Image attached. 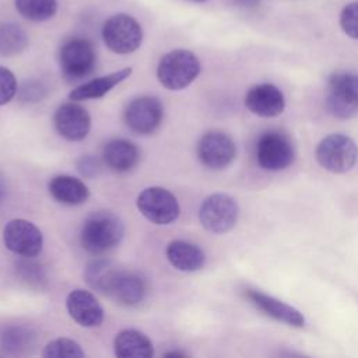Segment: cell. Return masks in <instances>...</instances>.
I'll use <instances>...</instances> for the list:
<instances>
[{
  "instance_id": "6da1fadb",
  "label": "cell",
  "mask_w": 358,
  "mask_h": 358,
  "mask_svg": "<svg viewBox=\"0 0 358 358\" xmlns=\"http://www.w3.org/2000/svg\"><path fill=\"white\" fill-rule=\"evenodd\" d=\"M124 235L123 221L112 211L90 214L80 232L81 246L91 255H102L120 243Z\"/></svg>"
},
{
  "instance_id": "7a4b0ae2",
  "label": "cell",
  "mask_w": 358,
  "mask_h": 358,
  "mask_svg": "<svg viewBox=\"0 0 358 358\" xmlns=\"http://www.w3.org/2000/svg\"><path fill=\"white\" fill-rule=\"evenodd\" d=\"M200 73L197 56L186 49H175L164 55L157 67L158 81L171 91L190 85Z\"/></svg>"
},
{
  "instance_id": "3957f363",
  "label": "cell",
  "mask_w": 358,
  "mask_h": 358,
  "mask_svg": "<svg viewBox=\"0 0 358 358\" xmlns=\"http://www.w3.org/2000/svg\"><path fill=\"white\" fill-rule=\"evenodd\" d=\"M102 39L113 53H133L143 42V28L134 17L119 13L103 22Z\"/></svg>"
},
{
  "instance_id": "277c9868",
  "label": "cell",
  "mask_w": 358,
  "mask_h": 358,
  "mask_svg": "<svg viewBox=\"0 0 358 358\" xmlns=\"http://www.w3.org/2000/svg\"><path fill=\"white\" fill-rule=\"evenodd\" d=\"M327 110L340 119L358 115V76L352 73H334L327 81Z\"/></svg>"
},
{
  "instance_id": "5b68a950",
  "label": "cell",
  "mask_w": 358,
  "mask_h": 358,
  "mask_svg": "<svg viewBox=\"0 0 358 358\" xmlns=\"http://www.w3.org/2000/svg\"><path fill=\"white\" fill-rule=\"evenodd\" d=\"M62 74L69 81H76L92 73L96 64V53L92 43L81 36L69 38L59 50Z\"/></svg>"
},
{
  "instance_id": "8992f818",
  "label": "cell",
  "mask_w": 358,
  "mask_h": 358,
  "mask_svg": "<svg viewBox=\"0 0 358 358\" xmlns=\"http://www.w3.org/2000/svg\"><path fill=\"white\" fill-rule=\"evenodd\" d=\"M316 159L326 171L344 173L355 165L358 159V145L345 134H330L319 143Z\"/></svg>"
},
{
  "instance_id": "52a82bcc",
  "label": "cell",
  "mask_w": 358,
  "mask_h": 358,
  "mask_svg": "<svg viewBox=\"0 0 358 358\" xmlns=\"http://www.w3.org/2000/svg\"><path fill=\"white\" fill-rule=\"evenodd\" d=\"M239 208L234 197L225 193H214L204 199L199 210L201 225L213 234H225L238 221Z\"/></svg>"
},
{
  "instance_id": "ba28073f",
  "label": "cell",
  "mask_w": 358,
  "mask_h": 358,
  "mask_svg": "<svg viewBox=\"0 0 358 358\" xmlns=\"http://www.w3.org/2000/svg\"><path fill=\"white\" fill-rule=\"evenodd\" d=\"M137 208L148 221L157 225L173 222L180 213L178 199L165 187L151 186L137 197Z\"/></svg>"
},
{
  "instance_id": "9c48e42d",
  "label": "cell",
  "mask_w": 358,
  "mask_h": 358,
  "mask_svg": "<svg viewBox=\"0 0 358 358\" xmlns=\"http://www.w3.org/2000/svg\"><path fill=\"white\" fill-rule=\"evenodd\" d=\"M6 248L22 257H35L41 253L43 236L41 229L31 221L15 218L6 224L3 229Z\"/></svg>"
},
{
  "instance_id": "30bf717a",
  "label": "cell",
  "mask_w": 358,
  "mask_h": 358,
  "mask_svg": "<svg viewBox=\"0 0 358 358\" xmlns=\"http://www.w3.org/2000/svg\"><path fill=\"white\" fill-rule=\"evenodd\" d=\"M294 147L289 138L280 131L263 134L256 147L259 165L266 171H282L294 161Z\"/></svg>"
},
{
  "instance_id": "8fae6325",
  "label": "cell",
  "mask_w": 358,
  "mask_h": 358,
  "mask_svg": "<svg viewBox=\"0 0 358 358\" xmlns=\"http://www.w3.org/2000/svg\"><path fill=\"white\" fill-rule=\"evenodd\" d=\"M236 154L232 138L220 130L204 133L197 143V157L200 162L210 169H222L228 166Z\"/></svg>"
},
{
  "instance_id": "7c38bea8",
  "label": "cell",
  "mask_w": 358,
  "mask_h": 358,
  "mask_svg": "<svg viewBox=\"0 0 358 358\" xmlns=\"http://www.w3.org/2000/svg\"><path fill=\"white\" fill-rule=\"evenodd\" d=\"M164 117V108L154 96H140L133 99L124 110L127 127L137 134L154 133Z\"/></svg>"
},
{
  "instance_id": "4fadbf2b",
  "label": "cell",
  "mask_w": 358,
  "mask_h": 358,
  "mask_svg": "<svg viewBox=\"0 0 358 358\" xmlns=\"http://www.w3.org/2000/svg\"><path fill=\"white\" fill-rule=\"evenodd\" d=\"M57 133L69 141H81L91 129V116L87 109L76 102L60 105L53 116Z\"/></svg>"
},
{
  "instance_id": "5bb4252c",
  "label": "cell",
  "mask_w": 358,
  "mask_h": 358,
  "mask_svg": "<svg viewBox=\"0 0 358 358\" xmlns=\"http://www.w3.org/2000/svg\"><path fill=\"white\" fill-rule=\"evenodd\" d=\"M147 292L148 285L141 274L119 268L106 295L122 306H137L145 299Z\"/></svg>"
},
{
  "instance_id": "9a60e30c",
  "label": "cell",
  "mask_w": 358,
  "mask_h": 358,
  "mask_svg": "<svg viewBox=\"0 0 358 358\" xmlns=\"http://www.w3.org/2000/svg\"><path fill=\"white\" fill-rule=\"evenodd\" d=\"M66 308L70 317L83 327H98L103 322V309L94 294L76 288L66 298Z\"/></svg>"
},
{
  "instance_id": "2e32d148",
  "label": "cell",
  "mask_w": 358,
  "mask_h": 358,
  "mask_svg": "<svg viewBox=\"0 0 358 358\" xmlns=\"http://www.w3.org/2000/svg\"><path fill=\"white\" fill-rule=\"evenodd\" d=\"M246 108L262 117L278 116L285 106V99L282 92L268 83L257 84L252 87L245 96Z\"/></svg>"
},
{
  "instance_id": "e0dca14e",
  "label": "cell",
  "mask_w": 358,
  "mask_h": 358,
  "mask_svg": "<svg viewBox=\"0 0 358 358\" xmlns=\"http://www.w3.org/2000/svg\"><path fill=\"white\" fill-rule=\"evenodd\" d=\"M246 296L257 309H260L267 316L294 327L305 326L303 315L294 306L256 289H248Z\"/></svg>"
},
{
  "instance_id": "ac0fdd59",
  "label": "cell",
  "mask_w": 358,
  "mask_h": 358,
  "mask_svg": "<svg viewBox=\"0 0 358 358\" xmlns=\"http://www.w3.org/2000/svg\"><path fill=\"white\" fill-rule=\"evenodd\" d=\"M131 74V67H124L117 71L109 73L106 76H101L96 78H92L77 88H74L69 98L71 101H88V99H96L105 96L112 88H115L117 84L129 78Z\"/></svg>"
},
{
  "instance_id": "d6986e66",
  "label": "cell",
  "mask_w": 358,
  "mask_h": 358,
  "mask_svg": "<svg viewBox=\"0 0 358 358\" xmlns=\"http://www.w3.org/2000/svg\"><path fill=\"white\" fill-rule=\"evenodd\" d=\"M168 262L179 271H197L204 266V252L194 243L187 241H172L165 250Z\"/></svg>"
},
{
  "instance_id": "ffe728a7",
  "label": "cell",
  "mask_w": 358,
  "mask_h": 358,
  "mask_svg": "<svg viewBox=\"0 0 358 358\" xmlns=\"http://www.w3.org/2000/svg\"><path fill=\"white\" fill-rule=\"evenodd\" d=\"M50 196L66 206H80L90 197V190L87 185L70 175H57L50 179L48 185Z\"/></svg>"
},
{
  "instance_id": "44dd1931",
  "label": "cell",
  "mask_w": 358,
  "mask_h": 358,
  "mask_svg": "<svg viewBox=\"0 0 358 358\" xmlns=\"http://www.w3.org/2000/svg\"><path fill=\"white\" fill-rule=\"evenodd\" d=\"M102 157L109 169L123 173L136 166L140 155L136 144L124 138H116L106 143L102 151Z\"/></svg>"
},
{
  "instance_id": "7402d4cb",
  "label": "cell",
  "mask_w": 358,
  "mask_h": 358,
  "mask_svg": "<svg viewBox=\"0 0 358 358\" xmlns=\"http://www.w3.org/2000/svg\"><path fill=\"white\" fill-rule=\"evenodd\" d=\"M116 357L120 358H150L154 355L151 340L141 331L124 329L119 331L113 341Z\"/></svg>"
},
{
  "instance_id": "603a6c76",
  "label": "cell",
  "mask_w": 358,
  "mask_h": 358,
  "mask_svg": "<svg viewBox=\"0 0 358 358\" xmlns=\"http://www.w3.org/2000/svg\"><path fill=\"white\" fill-rule=\"evenodd\" d=\"M117 270L119 268L110 260L94 259L87 264L85 271H84V277H85L87 284L92 289L106 295L108 288H109V285H110V282H112Z\"/></svg>"
},
{
  "instance_id": "cb8c5ba5",
  "label": "cell",
  "mask_w": 358,
  "mask_h": 358,
  "mask_svg": "<svg viewBox=\"0 0 358 358\" xmlns=\"http://www.w3.org/2000/svg\"><path fill=\"white\" fill-rule=\"evenodd\" d=\"M28 46L27 32L15 22H0V56L11 57L22 53Z\"/></svg>"
},
{
  "instance_id": "d4e9b609",
  "label": "cell",
  "mask_w": 358,
  "mask_h": 358,
  "mask_svg": "<svg viewBox=\"0 0 358 358\" xmlns=\"http://www.w3.org/2000/svg\"><path fill=\"white\" fill-rule=\"evenodd\" d=\"M0 343L3 350L10 354H22L32 348L35 333L29 327L8 326L1 331Z\"/></svg>"
},
{
  "instance_id": "484cf974",
  "label": "cell",
  "mask_w": 358,
  "mask_h": 358,
  "mask_svg": "<svg viewBox=\"0 0 358 358\" xmlns=\"http://www.w3.org/2000/svg\"><path fill=\"white\" fill-rule=\"evenodd\" d=\"M14 6L21 17L32 22L48 21L57 11L56 0H14Z\"/></svg>"
},
{
  "instance_id": "4316f807",
  "label": "cell",
  "mask_w": 358,
  "mask_h": 358,
  "mask_svg": "<svg viewBox=\"0 0 358 358\" xmlns=\"http://www.w3.org/2000/svg\"><path fill=\"white\" fill-rule=\"evenodd\" d=\"M42 355L46 358H80L84 357L85 352L77 341L62 337L48 343Z\"/></svg>"
},
{
  "instance_id": "83f0119b",
  "label": "cell",
  "mask_w": 358,
  "mask_h": 358,
  "mask_svg": "<svg viewBox=\"0 0 358 358\" xmlns=\"http://www.w3.org/2000/svg\"><path fill=\"white\" fill-rule=\"evenodd\" d=\"M340 25L350 38L358 39V1H352L343 8Z\"/></svg>"
},
{
  "instance_id": "f1b7e54d",
  "label": "cell",
  "mask_w": 358,
  "mask_h": 358,
  "mask_svg": "<svg viewBox=\"0 0 358 358\" xmlns=\"http://www.w3.org/2000/svg\"><path fill=\"white\" fill-rule=\"evenodd\" d=\"M17 90L14 74L8 69L0 66V106L8 103L17 94Z\"/></svg>"
},
{
  "instance_id": "f546056e",
  "label": "cell",
  "mask_w": 358,
  "mask_h": 358,
  "mask_svg": "<svg viewBox=\"0 0 358 358\" xmlns=\"http://www.w3.org/2000/svg\"><path fill=\"white\" fill-rule=\"evenodd\" d=\"M45 96V88L38 81H27L20 90V98L25 102H36Z\"/></svg>"
},
{
  "instance_id": "4dcf8cb0",
  "label": "cell",
  "mask_w": 358,
  "mask_h": 358,
  "mask_svg": "<svg viewBox=\"0 0 358 358\" xmlns=\"http://www.w3.org/2000/svg\"><path fill=\"white\" fill-rule=\"evenodd\" d=\"M21 275L24 280H27L29 284H39L43 280V271L42 267L34 263H21L20 264Z\"/></svg>"
},
{
  "instance_id": "1f68e13d",
  "label": "cell",
  "mask_w": 358,
  "mask_h": 358,
  "mask_svg": "<svg viewBox=\"0 0 358 358\" xmlns=\"http://www.w3.org/2000/svg\"><path fill=\"white\" fill-rule=\"evenodd\" d=\"M77 169L80 171V173L85 178H91L95 176L99 171V162L96 158L91 157V155H85L83 157L78 164H77Z\"/></svg>"
},
{
  "instance_id": "d6a6232c",
  "label": "cell",
  "mask_w": 358,
  "mask_h": 358,
  "mask_svg": "<svg viewBox=\"0 0 358 358\" xmlns=\"http://www.w3.org/2000/svg\"><path fill=\"white\" fill-rule=\"evenodd\" d=\"M185 355H186L185 352H179V351H171L165 354V357H185Z\"/></svg>"
},
{
  "instance_id": "836d02e7",
  "label": "cell",
  "mask_w": 358,
  "mask_h": 358,
  "mask_svg": "<svg viewBox=\"0 0 358 358\" xmlns=\"http://www.w3.org/2000/svg\"><path fill=\"white\" fill-rule=\"evenodd\" d=\"M241 3H243V4H250V3H253V0H239Z\"/></svg>"
},
{
  "instance_id": "e575fe53",
  "label": "cell",
  "mask_w": 358,
  "mask_h": 358,
  "mask_svg": "<svg viewBox=\"0 0 358 358\" xmlns=\"http://www.w3.org/2000/svg\"><path fill=\"white\" fill-rule=\"evenodd\" d=\"M1 196H3V187H1V185H0V199H1Z\"/></svg>"
},
{
  "instance_id": "d590c367",
  "label": "cell",
  "mask_w": 358,
  "mask_h": 358,
  "mask_svg": "<svg viewBox=\"0 0 358 358\" xmlns=\"http://www.w3.org/2000/svg\"><path fill=\"white\" fill-rule=\"evenodd\" d=\"M194 1H203V0H194Z\"/></svg>"
}]
</instances>
